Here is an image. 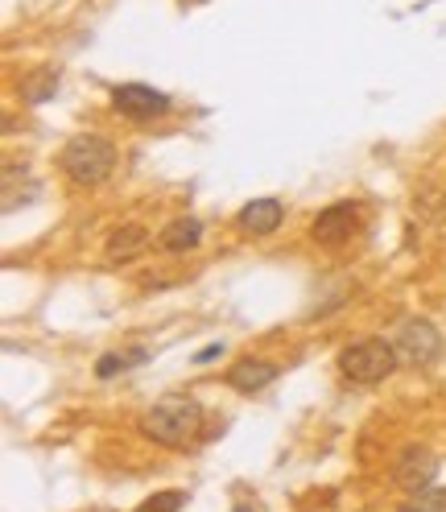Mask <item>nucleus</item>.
Segmentation results:
<instances>
[{
  "mask_svg": "<svg viewBox=\"0 0 446 512\" xmlns=\"http://www.w3.org/2000/svg\"><path fill=\"white\" fill-rule=\"evenodd\" d=\"M137 430L149 442L166 446V451H182V446H190L195 434L203 430V405L195 397H162L153 409L141 413Z\"/></svg>",
  "mask_w": 446,
  "mask_h": 512,
  "instance_id": "f257e3e1",
  "label": "nucleus"
},
{
  "mask_svg": "<svg viewBox=\"0 0 446 512\" xmlns=\"http://www.w3.org/2000/svg\"><path fill=\"white\" fill-rule=\"evenodd\" d=\"M58 170L75 186H100L116 170V145L100 133H75L58 153Z\"/></svg>",
  "mask_w": 446,
  "mask_h": 512,
  "instance_id": "f03ea898",
  "label": "nucleus"
},
{
  "mask_svg": "<svg viewBox=\"0 0 446 512\" xmlns=\"http://www.w3.org/2000/svg\"><path fill=\"white\" fill-rule=\"evenodd\" d=\"M397 364H401L397 347L389 339H376V335L339 351V372L352 384H380V380H389L397 372Z\"/></svg>",
  "mask_w": 446,
  "mask_h": 512,
  "instance_id": "7ed1b4c3",
  "label": "nucleus"
},
{
  "mask_svg": "<svg viewBox=\"0 0 446 512\" xmlns=\"http://www.w3.org/2000/svg\"><path fill=\"white\" fill-rule=\"evenodd\" d=\"M393 347H397L401 364L426 368V364H434L442 356V331L430 323V318H409V323H401Z\"/></svg>",
  "mask_w": 446,
  "mask_h": 512,
  "instance_id": "20e7f679",
  "label": "nucleus"
},
{
  "mask_svg": "<svg viewBox=\"0 0 446 512\" xmlns=\"http://www.w3.org/2000/svg\"><path fill=\"white\" fill-rule=\"evenodd\" d=\"M112 108L129 120H153V116H166L174 104L166 91H157L149 83H116L112 87Z\"/></svg>",
  "mask_w": 446,
  "mask_h": 512,
  "instance_id": "39448f33",
  "label": "nucleus"
},
{
  "mask_svg": "<svg viewBox=\"0 0 446 512\" xmlns=\"http://www.w3.org/2000/svg\"><path fill=\"white\" fill-rule=\"evenodd\" d=\"M438 479V459L426 451V446H405L397 455V467H393V484L401 492H422V488H434Z\"/></svg>",
  "mask_w": 446,
  "mask_h": 512,
  "instance_id": "423d86ee",
  "label": "nucleus"
},
{
  "mask_svg": "<svg viewBox=\"0 0 446 512\" xmlns=\"http://www.w3.org/2000/svg\"><path fill=\"white\" fill-rule=\"evenodd\" d=\"M356 223H360V207L356 203H331V207H323L314 215L310 236L318 244H343V240H352Z\"/></svg>",
  "mask_w": 446,
  "mask_h": 512,
  "instance_id": "0eeeda50",
  "label": "nucleus"
},
{
  "mask_svg": "<svg viewBox=\"0 0 446 512\" xmlns=\"http://www.w3.org/2000/svg\"><path fill=\"white\" fill-rule=\"evenodd\" d=\"M281 219H285V207H281V199H273V195L244 203L240 215H236V223H240L244 236H273V232L281 228Z\"/></svg>",
  "mask_w": 446,
  "mask_h": 512,
  "instance_id": "6e6552de",
  "label": "nucleus"
},
{
  "mask_svg": "<svg viewBox=\"0 0 446 512\" xmlns=\"http://www.w3.org/2000/svg\"><path fill=\"white\" fill-rule=\"evenodd\" d=\"M277 364L273 360H261V356H244V360H236L232 368H228V376H223V380H228V389H236V393H261L265 389V384H273L277 380Z\"/></svg>",
  "mask_w": 446,
  "mask_h": 512,
  "instance_id": "1a4fd4ad",
  "label": "nucleus"
},
{
  "mask_svg": "<svg viewBox=\"0 0 446 512\" xmlns=\"http://www.w3.org/2000/svg\"><path fill=\"white\" fill-rule=\"evenodd\" d=\"M203 240V223L195 215H182V219H170L162 236H157V248L162 252H190V248H199Z\"/></svg>",
  "mask_w": 446,
  "mask_h": 512,
  "instance_id": "9d476101",
  "label": "nucleus"
},
{
  "mask_svg": "<svg viewBox=\"0 0 446 512\" xmlns=\"http://www.w3.org/2000/svg\"><path fill=\"white\" fill-rule=\"evenodd\" d=\"M145 244H149V232L141 223H124V228H116L108 236V261H129V256H137Z\"/></svg>",
  "mask_w": 446,
  "mask_h": 512,
  "instance_id": "9b49d317",
  "label": "nucleus"
},
{
  "mask_svg": "<svg viewBox=\"0 0 446 512\" xmlns=\"http://www.w3.org/2000/svg\"><path fill=\"white\" fill-rule=\"evenodd\" d=\"M149 360V347H124V351H108V356H100V364H95V376L100 380H112L120 372H129L137 364Z\"/></svg>",
  "mask_w": 446,
  "mask_h": 512,
  "instance_id": "f8f14e48",
  "label": "nucleus"
},
{
  "mask_svg": "<svg viewBox=\"0 0 446 512\" xmlns=\"http://www.w3.org/2000/svg\"><path fill=\"white\" fill-rule=\"evenodd\" d=\"M54 91H58V71L54 67H38L34 75L21 79V100L25 104H46V100H54Z\"/></svg>",
  "mask_w": 446,
  "mask_h": 512,
  "instance_id": "ddd939ff",
  "label": "nucleus"
},
{
  "mask_svg": "<svg viewBox=\"0 0 446 512\" xmlns=\"http://www.w3.org/2000/svg\"><path fill=\"white\" fill-rule=\"evenodd\" d=\"M397 512H446V488H422L409 492Z\"/></svg>",
  "mask_w": 446,
  "mask_h": 512,
  "instance_id": "4468645a",
  "label": "nucleus"
},
{
  "mask_svg": "<svg viewBox=\"0 0 446 512\" xmlns=\"http://www.w3.org/2000/svg\"><path fill=\"white\" fill-rule=\"evenodd\" d=\"M182 504H186V492L170 488V492H157V496H149V500H145V504H137L133 512H182Z\"/></svg>",
  "mask_w": 446,
  "mask_h": 512,
  "instance_id": "2eb2a0df",
  "label": "nucleus"
},
{
  "mask_svg": "<svg viewBox=\"0 0 446 512\" xmlns=\"http://www.w3.org/2000/svg\"><path fill=\"white\" fill-rule=\"evenodd\" d=\"M219 356H223V343H207V347L195 351V364H211V360H219Z\"/></svg>",
  "mask_w": 446,
  "mask_h": 512,
  "instance_id": "dca6fc26",
  "label": "nucleus"
},
{
  "mask_svg": "<svg viewBox=\"0 0 446 512\" xmlns=\"http://www.w3.org/2000/svg\"><path fill=\"white\" fill-rule=\"evenodd\" d=\"M186 5H203V0H186Z\"/></svg>",
  "mask_w": 446,
  "mask_h": 512,
  "instance_id": "f3484780",
  "label": "nucleus"
}]
</instances>
